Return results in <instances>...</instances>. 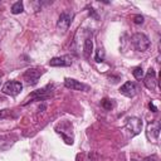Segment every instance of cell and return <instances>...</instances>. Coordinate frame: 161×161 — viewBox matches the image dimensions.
Here are the masks:
<instances>
[{
  "instance_id": "1",
  "label": "cell",
  "mask_w": 161,
  "mask_h": 161,
  "mask_svg": "<svg viewBox=\"0 0 161 161\" xmlns=\"http://www.w3.org/2000/svg\"><path fill=\"white\" fill-rule=\"evenodd\" d=\"M131 42H132V45L135 47V49L138 50V52H145L150 47V39L143 33L133 34L132 38H131Z\"/></svg>"
},
{
  "instance_id": "2",
  "label": "cell",
  "mask_w": 161,
  "mask_h": 161,
  "mask_svg": "<svg viewBox=\"0 0 161 161\" xmlns=\"http://www.w3.org/2000/svg\"><path fill=\"white\" fill-rule=\"evenodd\" d=\"M72 19H73V14L70 11H63L59 18H58V23H57V29L60 31V33H65L72 23Z\"/></svg>"
},
{
  "instance_id": "3",
  "label": "cell",
  "mask_w": 161,
  "mask_h": 161,
  "mask_svg": "<svg viewBox=\"0 0 161 161\" xmlns=\"http://www.w3.org/2000/svg\"><path fill=\"white\" fill-rule=\"evenodd\" d=\"M23 89V84L18 80H9L4 84L3 87V93L4 94H8V96H11V97H15L18 96Z\"/></svg>"
},
{
  "instance_id": "4",
  "label": "cell",
  "mask_w": 161,
  "mask_h": 161,
  "mask_svg": "<svg viewBox=\"0 0 161 161\" xmlns=\"http://www.w3.org/2000/svg\"><path fill=\"white\" fill-rule=\"evenodd\" d=\"M43 74V69L40 68H29L24 72V79L26 80L28 84L30 86H34L38 83V79L40 78V75Z\"/></svg>"
},
{
  "instance_id": "5",
  "label": "cell",
  "mask_w": 161,
  "mask_h": 161,
  "mask_svg": "<svg viewBox=\"0 0 161 161\" xmlns=\"http://www.w3.org/2000/svg\"><path fill=\"white\" fill-rule=\"evenodd\" d=\"M125 127H126V130L130 131L131 136L138 135V133L141 132V128H142V121H141L138 117H130V118L126 121Z\"/></svg>"
},
{
  "instance_id": "6",
  "label": "cell",
  "mask_w": 161,
  "mask_h": 161,
  "mask_svg": "<svg viewBox=\"0 0 161 161\" xmlns=\"http://www.w3.org/2000/svg\"><path fill=\"white\" fill-rule=\"evenodd\" d=\"M146 136L152 142H156L158 140V136H160V122L158 121H151L147 125Z\"/></svg>"
},
{
  "instance_id": "7",
  "label": "cell",
  "mask_w": 161,
  "mask_h": 161,
  "mask_svg": "<svg viewBox=\"0 0 161 161\" xmlns=\"http://www.w3.org/2000/svg\"><path fill=\"white\" fill-rule=\"evenodd\" d=\"M50 86H48V87H45V88H42V89H38V91H34L30 96H29V98L24 102V106L25 104H28V103H30V102H35V101H44L45 98H48V97H50V92L48 91V88H49Z\"/></svg>"
},
{
  "instance_id": "8",
  "label": "cell",
  "mask_w": 161,
  "mask_h": 161,
  "mask_svg": "<svg viewBox=\"0 0 161 161\" xmlns=\"http://www.w3.org/2000/svg\"><path fill=\"white\" fill-rule=\"evenodd\" d=\"M143 84L147 89L150 91H153L156 88V84H157V79H156V73L152 68H150L146 73V75L143 77Z\"/></svg>"
},
{
  "instance_id": "9",
  "label": "cell",
  "mask_w": 161,
  "mask_h": 161,
  "mask_svg": "<svg viewBox=\"0 0 161 161\" xmlns=\"http://www.w3.org/2000/svg\"><path fill=\"white\" fill-rule=\"evenodd\" d=\"M64 86L67 88H69V89H73V91H83V92H86V91L89 89L88 86H86V84H83L79 80H75L73 78H67L64 80Z\"/></svg>"
},
{
  "instance_id": "10",
  "label": "cell",
  "mask_w": 161,
  "mask_h": 161,
  "mask_svg": "<svg viewBox=\"0 0 161 161\" xmlns=\"http://www.w3.org/2000/svg\"><path fill=\"white\" fill-rule=\"evenodd\" d=\"M119 92H121L123 96H126V97H133V96L137 94L138 88H137V86H136L133 82H126L123 86H121Z\"/></svg>"
},
{
  "instance_id": "11",
  "label": "cell",
  "mask_w": 161,
  "mask_h": 161,
  "mask_svg": "<svg viewBox=\"0 0 161 161\" xmlns=\"http://www.w3.org/2000/svg\"><path fill=\"white\" fill-rule=\"evenodd\" d=\"M70 64H72V60H69L68 57H55L49 60L50 67H67Z\"/></svg>"
},
{
  "instance_id": "12",
  "label": "cell",
  "mask_w": 161,
  "mask_h": 161,
  "mask_svg": "<svg viewBox=\"0 0 161 161\" xmlns=\"http://www.w3.org/2000/svg\"><path fill=\"white\" fill-rule=\"evenodd\" d=\"M92 50H93V40H92V34H91V35L86 36V39H84V45H83L84 57L89 58V55L92 54Z\"/></svg>"
},
{
  "instance_id": "13",
  "label": "cell",
  "mask_w": 161,
  "mask_h": 161,
  "mask_svg": "<svg viewBox=\"0 0 161 161\" xmlns=\"http://www.w3.org/2000/svg\"><path fill=\"white\" fill-rule=\"evenodd\" d=\"M23 10H24V5H23L21 1H16L11 6V13L13 14H20V13H23Z\"/></svg>"
},
{
  "instance_id": "14",
  "label": "cell",
  "mask_w": 161,
  "mask_h": 161,
  "mask_svg": "<svg viewBox=\"0 0 161 161\" xmlns=\"http://www.w3.org/2000/svg\"><path fill=\"white\" fill-rule=\"evenodd\" d=\"M101 104L104 109H108V111L113 108V102H112V99H108V98H103L101 101Z\"/></svg>"
},
{
  "instance_id": "15",
  "label": "cell",
  "mask_w": 161,
  "mask_h": 161,
  "mask_svg": "<svg viewBox=\"0 0 161 161\" xmlns=\"http://www.w3.org/2000/svg\"><path fill=\"white\" fill-rule=\"evenodd\" d=\"M132 73H133V77L137 78V79H141L143 77V69H142V67H136L132 70Z\"/></svg>"
},
{
  "instance_id": "16",
  "label": "cell",
  "mask_w": 161,
  "mask_h": 161,
  "mask_svg": "<svg viewBox=\"0 0 161 161\" xmlns=\"http://www.w3.org/2000/svg\"><path fill=\"white\" fill-rule=\"evenodd\" d=\"M103 58H104V50L103 49H97V52H96V57H94V59H96V62H102L103 60Z\"/></svg>"
},
{
  "instance_id": "17",
  "label": "cell",
  "mask_w": 161,
  "mask_h": 161,
  "mask_svg": "<svg viewBox=\"0 0 161 161\" xmlns=\"http://www.w3.org/2000/svg\"><path fill=\"white\" fill-rule=\"evenodd\" d=\"M133 23L135 24H142L143 23V16L142 15H135L133 16Z\"/></svg>"
},
{
  "instance_id": "18",
  "label": "cell",
  "mask_w": 161,
  "mask_h": 161,
  "mask_svg": "<svg viewBox=\"0 0 161 161\" xmlns=\"http://www.w3.org/2000/svg\"><path fill=\"white\" fill-rule=\"evenodd\" d=\"M9 112H10L9 109H1V111H0V119L8 117V116H9Z\"/></svg>"
},
{
  "instance_id": "19",
  "label": "cell",
  "mask_w": 161,
  "mask_h": 161,
  "mask_svg": "<svg viewBox=\"0 0 161 161\" xmlns=\"http://www.w3.org/2000/svg\"><path fill=\"white\" fill-rule=\"evenodd\" d=\"M148 107H150V109H152V112H157V108H156V106H155L152 102H150Z\"/></svg>"
},
{
  "instance_id": "20",
  "label": "cell",
  "mask_w": 161,
  "mask_h": 161,
  "mask_svg": "<svg viewBox=\"0 0 161 161\" xmlns=\"http://www.w3.org/2000/svg\"><path fill=\"white\" fill-rule=\"evenodd\" d=\"M142 161H156L155 158H151V157H147V158H145V160H142Z\"/></svg>"
},
{
  "instance_id": "21",
  "label": "cell",
  "mask_w": 161,
  "mask_h": 161,
  "mask_svg": "<svg viewBox=\"0 0 161 161\" xmlns=\"http://www.w3.org/2000/svg\"><path fill=\"white\" fill-rule=\"evenodd\" d=\"M1 77H3V73L0 72V84H1Z\"/></svg>"
},
{
  "instance_id": "22",
  "label": "cell",
  "mask_w": 161,
  "mask_h": 161,
  "mask_svg": "<svg viewBox=\"0 0 161 161\" xmlns=\"http://www.w3.org/2000/svg\"><path fill=\"white\" fill-rule=\"evenodd\" d=\"M131 161H138V160H131Z\"/></svg>"
},
{
  "instance_id": "23",
  "label": "cell",
  "mask_w": 161,
  "mask_h": 161,
  "mask_svg": "<svg viewBox=\"0 0 161 161\" xmlns=\"http://www.w3.org/2000/svg\"><path fill=\"white\" fill-rule=\"evenodd\" d=\"M0 101H1V99H0Z\"/></svg>"
}]
</instances>
